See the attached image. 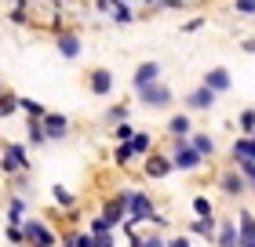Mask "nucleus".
Returning a JSON list of instances; mask_svg holds the SVG:
<instances>
[{"label":"nucleus","mask_w":255,"mask_h":247,"mask_svg":"<svg viewBox=\"0 0 255 247\" xmlns=\"http://www.w3.org/2000/svg\"><path fill=\"white\" fill-rule=\"evenodd\" d=\"M22 229H26V244L29 247H59V240H62V233L51 226L48 218H26L22 222Z\"/></svg>","instance_id":"nucleus-1"},{"label":"nucleus","mask_w":255,"mask_h":247,"mask_svg":"<svg viewBox=\"0 0 255 247\" xmlns=\"http://www.w3.org/2000/svg\"><path fill=\"white\" fill-rule=\"evenodd\" d=\"M168 153H171V160H175V171L193 174V171H201V167H204V157L190 146V138H171Z\"/></svg>","instance_id":"nucleus-2"},{"label":"nucleus","mask_w":255,"mask_h":247,"mask_svg":"<svg viewBox=\"0 0 255 247\" xmlns=\"http://www.w3.org/2000/svg\"><path fill=\"white\" fill-rule=\"evenodd\" d=\"M135 98H138V105H146V109H171V102H175V91L157 80V84L138 87V91H135Z\"/></svg>","instance_id":"nucleus-3"},{"label":"nucleus","mask_w":255,"mask_h":247,"mask_svg":"<svg viewBox=\"0 0 255 247\" xmlns=\"http://www.w3.org/2000/svg\"><path fill=\"white\" fill-rule=\"evenodd\" d=\"M84 87H88L95 98H110L113 91H117V73H113V69H106V66H95V69H88Z\"/></svg>","instance_id":"nucleus-4"},{"label":"nucleus","mask_w":255,"mask_h":247,"mask_svg":"<svg viewBox=\"0 0 255 247\" xmlns=\"http://www.w3.org/2000/svg\"><path fill=\"white\" fill-rule=\"evenodd\" d=\"M215 185H219V193L230 196V200H241V196H248V193H252V189H248V182H245V174H241L234 164L215 174Z\"/></svg>","instance_id":"nucleus-5"},{"label":"nucleus","mask_w":255,"mask_h":247,"mask_svg":"<svg viewBox=\"0 0 255 247\" xmlns=\"http://www.w3.org/2000/svg\"><path fill=\"white\" fill-rule=\"evenodd\" d=\"M128 200H131V189H117L113 196H106V200H102V211H99V215L106 218L113 229H117V226H124V218H128Z\"/></svg>","instance_id":"nucleus-6"},{"label":"nucleus","mask_w":255,"mask_h":247,"mask_svg":"<svg viewBox=\"0 0 255 247\" xmlns=\"http://www.w3.org/2000/svg\"><path fill=\"white\" fill-rule=\"evenodd\" d=\"M171 171H175V160H171V153H164V149H153V153L142 160V178H149V182L168 178Z\"/></svg>","instance_id":"nucleus-7"},{"label":"nucleus","mask_w":255,"mask_h":247,"mask_svg":"<svg viewBox=\"0 0 255 247\" xmlns=\"http://www.w3.org/2000/svg\"><path fill=\"white\" fill-rule=\"evenodd\" d=\"M128 218H135L138 226H142V222H153L157 218V200L149 196L146 189H131V200H128Z\"/></svg>","instance_id":"nucleus-8"},{"label":"nucleus","mask_w":255,"mask_h":247,"mask_svg":"<svg viewBox=\"0 0 255 247\" xmlns=\"http://www.w3.org/2000/svg\"><path fill=\"white\" fill-rule=\"evenodd\" d=\"M55 51H59L66 62H77L80 51H84V40H80L77 29H59L55 33Z\"/></svg>","instance_id":"nucleus-9"},{"label":"nucleus","mask_w":255,"mask_h":247,"mask_svg":"<svg viewBox=\"0 0 255 247\" xmlns=\"http://www.w3.org/2000/svg\"><path fill=\"white\" fill-rule=\"evenodd\" d=\"M215 91L212 87H204V84H197L193 91H186V98H182V105H186V113H208L215 105Z\"/></svg>","instance_id":"nucleus-10"},{"label":"nucleus","mask_w":255,"mask_h":247,"mask_svg":"<svg viewBox=\"0 0 255 247\" xmlns=\"http://www.w3.org/2000/svg\"><path fill=\"white\" fill-rule=\"evenodd\" d=\"M44 131H48L51 142H62V138H69V131H73V124H69L66 113H55L48 109V116H44Z\"/></svg>","instance_id":"nucleus-11"},{"label":"nucleus","mask_w":255,"mask_h":247,"mask_svg":"<svg viewBox=\"0 0 255 247\" xmlns=\"http://www.w3.org/2000/svg\"><path fill=\"white\" fill-rule=\"evenodd\" d=\"M201 84L212 87L215 95H226V91H234V77H230V69L212 66V69H204V80H201Z\"/></svg>","instance_id":"nucleus-12"},{"label":"nucleus","mask_w":255,"mask_h":247,"mask_svg":"<svg viewBox=\"0 0 255 247\" xmlns=\"http://www.w3.org/2000/svg\"><path fill=\"white\" fill-rule=\"evenodd\" d=\"M164 131H168V138H190L193 135V116L190 113H171L164 120Z\"/></svg>","instance_id":"nucleus-13"},{"label":"nucleus","mask_w":255,"mask_h":247,"mask_svg":"<svg viewBox=\"0 0 255 247\" xmlns=\"http://www.w3.org/2000/svg\"><path fill=\"white\" fill-rule=\"evenodd\" d=\"M160 80V62H138L135 73H131V87H146V84H157Z\"/></svg>","instance_id":"nucleus-14"},{"label":"nucleus","mask_w":255,"mask_h":247,"mask_svg":"<svg viewBox=\"0 0 255 247\" xmlns=\"http://www.w3.org/2000/svg\"><path fill=\"white\" fill-rule=\"evenodd\" d=\"M26 218H29V196L11 193L7 196V226H22Z\"/></svg>","instance_id":"nucleus-15"},{"label":"nucleus","mask_w":255,"mask_h":247,"mask_svg":"<svg viewBox=\"0 0 255 247\" xmlns=\"http://www.w3.org/2000/svg\"><path fill=\"white\" fill-rule=\"evenodd\" d=\"M241 244V229L234 218H223L219 222V237H215V247H237Z\"/></svg>","instance_id":"nucleus-16"},{"label":"nucleus","mask_w":255,"mask_h":247,"mask_svg":"<svg viewBox=\"0 0 255 247\" xmlns=\"http://www.w3.org/2000/svg\"><path fill=\"white\" fill-rule=\"evenodd\" d=\"M128 247H168V237L160 229H149V233H131L128 237Z\"/></svg>","instance_id":"nucleus-17"},{"label":"nucleus","mask_w":255,"mask_h":247,"mask_svg":"<svg viewBox=\"0 0 255 247\" xmlns=\"http://www.w3.org/2000/svg\"><path fill=\"white\" fill-rule=\"evenodd\" d=\"M186 229H190V237H204L208 244H215V237H219V222L215 218H193Z\"/></svg>","instance_id":"nucleus-18"},{"label":"nucleus","mask_w":255,"mask_h":247,"mask_svg":"<svg viewBox=\"0 0 255 247\" xmlns=\"http://www.w3.org/2000/svg\"><path fill=\"white\" fill-rule=\"evenodd\" d=\"M26 142H29V149H40L51 142L48 131H44V120H26Z\"/></svg>","instance_id":"nucleus-19"},{"label":"nucleus","mask_w":255,"mask_h":247,"mask_svg":"<svg viewBox=\"0 0 255 247\" xmlns=\"http://www.w3.org/2000/svg\"><path fill=\"white\" fill-rule=\"evenodd\" d=\"M190 146L201 153L204 160H212V157H215V138L208 135V131H193V135H190Z\"/></svg>","instance_id":"nucleus-20"},{"label":"nucleus","mask_w":255,"mask_h":247,"mask_svg":"<svg viewBox=\"0 0 255 247\" xmlns=\"http://www.w3.org/2000/svg\"><path fill=\"white\" fill-rule=\"evenodd\" d=\"M102 120H106L110 127H117V124H124V120H131V105L128 102H113L106 113H102Z\"/></svg>","instance_id":"nucleus-21"},{"label":"nucleus","mask_w":255,"mask_h":247,"mask_svg":"<svg viewBox=\"0 0 255 247\" xmlns=\"http://www.w3.org/2000/svg\"><path fill=\"white\" fill-rule=\"evenodd\" d=\"M51 200H55V207H59V211H73L77 207V193H69L66 185H59V182L51 185Z\"/></svg>","instance_id":"nucleus-22"},{"label":"nucleus","mask_w":255,"mask_h":247,"mask_svg":"<svg viewBox=\"0 0 255 247\" xmlns=\"http://www.w3.org/2000/svg\"><path fill=\"white\" fill-rule=\"evenodd\" d=\"M131 149H135V157H138V160H146L149 153H153V135H149V131H135Z\"/></svg>","instance_id":"nucleus-23"},{"label":"nucleus","mask_w":255,"mask_h":247,"mask_svg":"<svg viewBox=\"0 0 255 247\" xmlns=\"http://www.w3.org/2000/svg\"><path fill=\"white\" fill-rule=\"evenodd\" d=\"M131 160H138L131 142H113V164H117V167H131Z\"/></svg>","instance_id":"nucleus-24"},{"label":"nucleus","mask_w":255,"mask_h":247,"mask_svg":"<svg viewBox=\"0 0 255 247\" xmlns=\"http://www.w3.org/2000/svg\"><path fill=\"white\" fill-rule=\"evenodd\" d=\"M15 113H22V95H15V91H4V98H0V116H15Z\"/></svg>","instance_id":"nucleus-25"},{"label":"nucleus","mask_w":255,"mask_h":247,"mask_svg":"<svg viewBox=\"0 0 255 247\" xmlns=\"http://www.w3.org/2000/svg\"><path fill=\"white\" fill-rule=\"evenodd\" d=\"M7 22L11 26H29V0H18V4L7 11Z\"/></svg>","instance_id":"nucleus-26"},{"label":"nucleus","mask_w":255,"mask_h":247,"mask_svg":"<svg viewBox=\"0 0 255 247\" xmlns=\"http://www.w3.org/2000/svg\"><path fill=\"white\" fill-rule=\"evenodd\" d=\"M193 218H215V204H212V200H208L204 193L201 196H193Z\"/></svg>","instance_id":"nucleus-27"},{"label":"nucleus","mask_w":255,"mask_h":247,"mask_svg":"<svg viewBox=\"0 0 255 247\" xmlns=\"http://www.w3.org/2000/svg\"><path fill=\"white\" fill-rule=\"evenodd\" d=\"M7 189H11V193H18V196H29V189H33L29 171H22V174H15V178H7Z\"/></svg>","instance_id":"nucleus-28"},{"label":"nucleus","mask_w":255,"mask_h":247,"mask_svg":"<svg viewBox=\"0 0 255 247\" xmlns=\"http://www.w3.org/2000/svg\"><path fill=\"white\" fill-rule=\"evenodd\" d=\"M237 131L241 135H252L255 131V105H245V109L237 113Z\"/></svg>","instance_id":"nucleus-29"},{"label":"nucleus","mask_w":255,"mask_h":247,"mask_svg":"<svg viewBox=\"0 0 255 247\" xmlns=\"http://www.w3.org/2000/svg\"><path fill=\"white\" fill-rule=\"evenodd\" d=\"M22 113H26V120H44V116H48V105H40L37 98H22Z\"/></svg>","instance_id":"nucleus-30"},{"label":"nucleus","mask_w":255,"mask_h":247,"mask_svg":"<svg viewBox=\"0 0 255 247\" xmlns=\"http://www.w3.org/2000/svg\"><path fill=\"white\" fill-rule=\"evenodd\" d=\"M135 18H138L135 4H128V7H117V11H113V15H110V22H113V26H131Z\"/></svg>","instance_id":"nucleus-31"},{"label":"nucleus","mask_w":255,"mask_h":247,"mask_svg":"<svg viewBox=\"0 0 255 247\" xmlns=\"http://www.w3.org/2000/svg\"><path fill=\"white\" fill-rule=\"evenodd\" d=\"M88 233H91V237H102V233H113V226L102 215H91L88 218Z\"/></svg>","instance_id":"nucleus-32"},{"label":"nucleus","mask_w":255,"mask_h":247,"mask_svg":"<svg viewBox=\"0 0 255 247\" xmlns=\"http://www.w3.org/2000/svg\"><path fill=\"white\" fill-rule=\"evenodd\" d=\"M4 237H7L11 247H29V244H26V229H22V226H7Z\"/></svg>","instance_id":"nucleus-33"},{"label":"nucleus","mask_w":255,"mask_h":247,"mask_svg":"<svg viewBox=\"0 0 255 247\" xmlns=\"http://www.w3.org/2000/svg\"><path fill=\"white\" fill-rule=\"evenodd\" d=\"M135 138V127H131V120H124V124H117L113 127V142H131Z\"/></svg>","instance_id":"nucleus-34"},{"label":"nucleus","mask_w":255,"mask_h":247,"mask_svg":"<svg viewBox=\"0 0 255 247\" xmlns=\"http://www.w3.org/2000/svg\"><path fill=\"white\" fill-rule=\"evenodd\" d=\"M131 0H95V11H102V15H113L117 7H128Z\"/></svg>","instance_id":"nucleus-35"},{"label":"nucleus","mask_w":255,"mask_h":247,"mask_svg":"<svg viewBox=\"0 0 255 247\" xmlns=\"http://www.w3.org/2000/svg\"><path fill=\"white\" fill-rule=\"evenodd\" d=\"M234 167L245 174V182H248V189L255 193V160H245V164H234Z\"/></svg>","instance_id":"nucleus-36"},{"label":"nucleus","mask_w":255,"mask_h":247,"mask_svg":"<svg viewBox=\"0 0 255 247\" xmlns=\"http://www.w3.org/2000/svg\"><path fill=\"white\" fill-rule=\"evenodd\" d=\"M234 11L245 18H255V0H234Z\"/></svg>","instance_id":"nucleus-37"},{"label":"nucleus","mask_w":255,"mask_h":247,"mask_svg":"<svg viewBox=\"0 0 255 247\" xmlns=\"http://www.w3.org/2000/svg\"><path fill=\"white\" fill-rule=\"evenodd\" d=\"M59 247H77V226H66V229H62Z\"/></svg>","instance_id":"nucleus-38"},{"label":"nucleus","mask_w":255,"mask_h":247,"mask_svg":"<svg viewBox=\"0 0 255 247\" xmlns=\"http://www.w3.org/2000/svg\"><path fill=\"white\" fill-rule=\"evenodd\" d=\"M77 247H99V240L91 237L88 229H77Z\"/></svg>","instance_id":"nucleus-39"},{"label":"nucleus","mask_w":255,"mask_h":247,"mask_svg":"<svg viewBox=\"0 0 255 247\" xmlns=\"http://www.w3.org/2000/svg\"><path fill=\"white\" fill-rule=\"evenodd\" d=\"M204 26V15H197V18H190L186 26H182V33H193V29H201Z\"/></svg>","instance_id":"nucleus-40"},{"label":"nucleus","mask_w":255,"mask_h":247,"mask_svg":"<svg viewBox=\"0 0 255 247\" xmlns=\"http://www.w3.org/2000/svg\"><path fill=\"white\" fill-rule=\"evenodd\" d=\"M168 247H190V237H179L175 233V237H168Z\"/></svg>","instance_id":"nucleus-41"},{"label":"nucleus","mask_w":255,"mask_h":247,"mask_svg":"<svg viewBox=\"0 0 255 247\" xmlns=\"http://www.w3.org/2000/svg\"><path fill=\"white\" fill-rule=\"evenodd\" d=\"M241 51H245V55H255V37H245V40H241Z\"/></svg>","instance_id":"nucleus-42"},{"label":"nucleus","mask_w":255,"mask_h":247,"mask_svg":"<svg viewBox=\"0 0 255 247\" xmlns=\"http://www.w3.org/2000/svg\"><path fill=\"white\" fill-rule=\"evenodd\" d=\"M248 160H255V131L248 135Z\"/></svg>","instance_id":"nucleus-43"},{"label":"nucleus","mask_w":255,"mask_h":247,"mask_svg":"<svg viewBox=\"0 0 255 247\" xmlns=\"http://www.w3.org/2000/svg\"><path fill=\"white\" fill-rule=\"evenodd\" d=\"M237 247H255V237H245V240H241Z\"/></svg>","instance_id":"nucleus-44"},{"label":"nucleus","mask_w":255,"mask_h":247,"mask_svg":"<svg viewBox=\"0 0 255 247\" xmlns=\"http://www.w3.org/2000/svg\"><path fill=\"white\" fill-rule=\"evenodd\" d=\"M48 4H51V7H62V4H66V0H48Z\"/></svg>","instance_id":"nucleus-45"},{"label":"nucleus","mask_w":255,"mask_h":247,"mask_svg":"<svg viewBox=\"0 0 255 247\" xmlns=\"http://www.w3.org/2000/svg\"><path fill=\"white\" fill-rule=\"evenodd\" d=\"M4 91H7V87H4V80H0V98H4Z\"/></svg>","instance_id":"nucleus-46"},{"label":"nucleus","mask_w":255,"mask_h":247,"mask_svg":"<svg viewBox=\"0 0 255 247\" xmlns=\"http://www.w3.org/2000/svg\"><path fill=\"white\" fill-rule=\"evenodd\" d=\"M7 4H18V0H7Z\"/></svg>","instance_id":"nucleus-47"},{"label":"nucleus","mask_w":255,"mask_h":247,"mask_svg":"<svg viewBox=\"0 0 255 247\" xmlns=\"http://www.w3.org/2000/svg\"><path fill=\"white\" fill-rule=\"evenodd\" d=\"M0 120H4V116H0Z\"/></svg>","instance_id":"nucleus-48"}]
</instances>
